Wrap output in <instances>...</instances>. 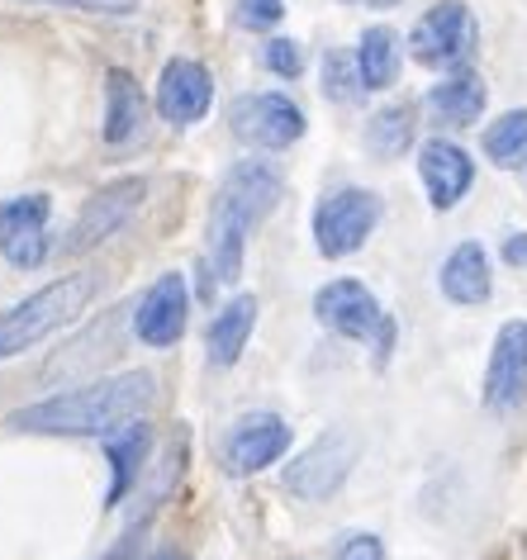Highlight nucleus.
Instances as JSON below:
<instances>
[{
	"label": "nucleus",
	"mask_w": 527,
	"mask_h": 560,
	"mask_svg": "<svg viewBox=\"0 0 527 560\" xmlns=\"http://www.w3.org/2000/svg\"><path fill=\"white\" fill-rule=\"evenodd\" d=\"M314 318L347 342L376 347V361H385L395 347V324H390V314H385V304L376 300V290H366L362 280H352V276L328 280V285L314 290Z\"/></svg>",
	"instance_id": "nucleus-4"
},
{
	"label": "nucleus",
	"mask_w": 527,
	"mask_h": 560,
	"mask_svg": "<svg viewBox=\"0 0 527 560\" xmlns=\"http://www.w3.org/2000/svg\"><path fill=\"white\" fill-rule=\"evenodd\" d=\"M285 452H290V423L271 409H257L233 423L229 442H224V466L233 475H257V470L276 466Z\"/></svg>",
	"instance_id": "nucleus-13"
},
{
	"label": "nucleus",
	"mask_w": 527,
	"mask_h": 560,
	"mask_svg": "<svg viewBox=\"0 0 527 560\" xmlns=\"http://www.w3.org/2000/svg\"><path fill=\"white\" fill-rule=\"evenodd\" d=\"M48 219H52V200L44 190L0 200V257L15 271H38L58 252V243L48 237Z\"/></svg>",
	"instance_id": "nucleus-9"
},
{
	"label": "nucleus",
	"mask_w": 527,
	"mask_h": 560,
	"mask_svg": "<svg viewBox=\"0 0 527 560\" xmlns=\"http://www.w3.org/2000/svg\"><path fill=\"white\" fill-rule=\"evenodd\" d=\"M143 124H148V95L138 86V77L124 72V67H109L105 72V124H101L105 143L109 148L133 143V138L143 133Z\"/></svg>",
	"instance_id": "nucleus-18"
},
{
	"label": "nucleus",
	"mask_w": 527,
	"mask_h": 560,
	"mask_svg": "<svg viewBox=\"0 0 527 560\" xmlns=\"http://www.w3.org/2000/svg\"><path fill=\"white\" fill-rule=\"evenodd\" d=\"M157 399V381L148 371H124V375H101V381L62 389L30 404V409L10 413L15 432H34V438H109L115 428L143 418Z\"/></svg>",
	"instance_id": "nucleus-1"
},
{
	"label": "nucleus",
	"mask_w": 527,
	"mask_h": 560,
	"mask_svg": "<svg viewBox=\"0 0 527 560\" xmlns=\"http://www.w3.org/2000/svg\"><path fill=\"white\" fill-rule=\"evenodd\" d=\"M480 48V24L466 0H437L409 30V58L428 72H461Z\"/></svg>",
	"instance_id": "nucleus-5"
},
{
	"label": "nucleus",
	"mask_w": 527,
	"mask_h": 560,
	"mask_svg": "<svg viewBox=\"0 0 527 560\" xmlns=\"http://www.w3.org/2000/svg\"><path fill=\"white\" fill-rule=\"evenodd\" d=\"M186 314H190V290L181 271H166L143 290V300L133 304V332L148 347H176L186 332Z\"/></svg>",
	"instance_id": "nucleus-11"
},
{
	"label": "nucleus",
	"mask_w": 527,
	"mask_h": 560,
	"mask_svg": "<svg viewBox=\"0 0 527 560\" xmlns=\"http://www.w3.org/2000/svg\"><path fill=\"white\" fill-rule=\"evenodd\" d=\"M437 290L452 304H461V310H476V304H484L494 295L490 252H484L480 243H456L447 252V261H442V271H437Z\"/></svg>",
	"instance_id": "nucleus-16"
},
{
	"label": "nucleus",
	"mask_w": 527,
	"mask_h": 560,
	"mask_svg": "<svg viewBox=\"0 0 527 560\" xmlns=\"http://www.w3.org/2000/svg\"><path fill=\"white\" fill-rule=\"evenodd\" d=\"M261 67H267L271 77L281 81H300L304 77V48L295 38H267V48H261Z\"/></svg>",
	"instance_id": "nucleus-26"
},
{
	"label": "nucleus",
	"mask_w": 527,
	"mask_h": 560,
	"mask_svg": "<svg viewBox=\"0 0 527 560\" xmlns=\"http://www.w3.org/2000/svg\"><path fill=\"white\" fill-rule=\"evenodd\" d=\"M105 442V456H109V470H115V485H109V503H119L129 489L138 485V475H143V460H148V446H152V428L143 418H133V423L115 428Z\"/></svg>",
	"instance_id": "nucleus-20"
},
{
	"label": "nucleus",
	"mask_w": 527,
	"mask_h": 560,
	"mask_svg": "<svg viewBox=\"0 0 527 560\" xmlns=\"http://www.w3.org/2000/svg\"><path fill=\"white\" fill-rule=\"evenodd\" d=\"M157 115L166 124H200L214 105V77L210 67L196 58H172L157 77V95H152Z\"/></svg>",
	"instance_id": "nucleus-15"
},
{
	"label": "nucleus",
	"mask_w": 527,
	"mask_h": 560,
	"mask_svg": "<svg viewBox=\"0 0 527 560\" xmlns=\"http://www.w3.org/2000/svg\"><path fill=\"white\" fill-rule=\"evenodd\" d=\"M119 314H124V310H115L109 318H101V324L91 328V338H81V342L67 347V352H62V357L48 366V381H58V375H81V371H95L91 347H101V352L115 357V347H119Z\"/></svg>",
	"instance_id": "nucleus-23"
},
{
	"label": "nucleus",
	"mask_w": 527,
	"mask_h": 560,
	"mask_svg": "<svg viewBox=\"0 0 527 560\" xmlns=\"http://www.w3.org/2000/svg\"><path fill=\"white\" fill-rule=\"evenodd\" d=\"M484 158L494 166H518L527 162V109H508L484 129Z\"/></svg>",
	"instance_id": "nucleus-24"
},
{
	"label": "nucleus",
	"mask_w": 527,
	"mask_h": 560,
	"mask_svg": "<svg viewBox=\"0 0 527 560\" xmlns=\"http://www.w3.org/2000/svg\"><path fill=\"white\" fill-rule=\"evenodd\" d=\"M342 5H356V10H395L405 0H342Z\"/></svg>",
	"instance_id": "nucleus-31"
},
{
	"label": "nucleus",
	"mask_w": 527,
	"mask_h": 560,
	"mask_svg": "<svg viewBox=\"0 0 527 560\" xmlns=\"http://www.w3.org/2000/svg\"><path fill=\"white\" fill-rule=\"evenodd\" d=\"M95 300H101V271L81 266V271L48 280L34 295L0 310V361H15L24 352H34L38 342H48L52 332L81 324V314H86Z\"/></svg>",
	"instance_id": "nucleus-3"
},
{
	"label": "nucleus",
	"mask_w": 527,
	"mask_h": 560,
	"mask_svg": "<svg viewBox=\"0 0 527 560\" xmlns=\"http://www.w3.org/2000/svg\"><path fill=\"white\" fill-rule=\"evenodd\" d=\"M356 466V438L352 432H324L285 466V489L304 503H324L347 485V475Z\"/></svg>",
	"instance_id": "nucleus-10"
},
{
	"label": "nucleus",
	"mask_w": 527,
	"mask_h": 560,
	"mask_svg": "<svg viewBox=\"0 0 527 560\" xmlns=\"http://www.w3.org/2000/svg\"><path fill=\"white\" fill-rule=\"evenodd\" d=\"M253 328H257V300L253 295H233L224 310L210 318V332H204L210 366L214 371L238 366V357L247 352V342H253Z\"/></svg>",
	"instance_id": "nucleus-19"
},
{
	"label": "nucleus",
	"mask_w": 527,
	"mask_h": 560,
	"mask_svg": "<svg viewBox=\"0 0 527 560\" xmlns=\"http://www.w3.org/2000/svg\"><path fill=\"white\" fill-rule=\"evenodd\" d=\"M523 395H527V324L523 318H508L494 332L490 366H484V409L508 413L523 404Z\"/></svg>",
	"instance_id": "nucleus-12"
},
{
	"label": "nucleus",
	"mask_w": 527,
	"mask_h": 560,
	"mask_svg": "<svg viewBox=\"0 0 527 560\" xmlns=\"http://www.w3.org/2000/svg\"><path fill=\"white\" fill-rule=\"evenodd\" d=\"M356 72H362L366 91H390L399 77V34L390 24H371V30L356 38Z\"/></svg>",
	"instance_id": "nucleus-21"
},
{
	"label": "nucleus",
	"mask_w": 527,
	"mask_h": 560,
	"mask_svg": "<svg viewBox=\"0 0 527 560\" xmlns=\"http://www.w3.org/2000/svg\"><path fill=\"white\" fill-rule=\"evenodd\" d=\"M380 195L366 190V186H338L328 190L324 200L314 205V247L318 257L328 261H342L352 252L366 247V237L380 229Z\"/></svg>",
	"instance_id": "nucleus-6"
},
{
	"label": "nucleus",
	"mask_w": 527,
	"mask_h": 560,
	"mask_svg": "<svg viewBox=\"0 0 527 560\" xmlns=\"http://www.w3.org/2000/svg\"><path fill=\"white\" fill-rule=\"evenodd\" d=\"M152 560H181V556H152Z\"/></svg>",
	"instance_id": "nucleus-32"
},
{
	"label": "nucleus",
	"mask_w": 527,
	"mask_h": 560,
	"mask_svg": "<svg viewBox=\"0 0 527 560\" xmlns=\"http://www.w3.org/2000/svg\"><path fill=\"white\" fill-rule=\"evenodd\" d=\"M324 91H328V101H338V105L362 101L366 86H362V72H356V58H347V52H328L324 58Z\"/></svg>",
	"instance_id": "nucleus-25"
},
{
	"label": "nucleus",
	"mask_w": 527,
	"mask_h": 560,
	"mask_svg": "<svg viewBox=\"0 0 527 560\" xmlns=\"http://www.w3.org/2000/svg\"><path fill=\"white\" fill-rule=\"evenodd\" d=\"M338 560H385V541L376 532H347L338 541Z\"/></svg>",
	"instance_id": "nucleus-29"
},
{
	"label": "nucleus",
	"mask_w": 527,
	"mask_h": 560,
	"mask_svg": "<svg viewBox=\"0 0 527 560\" xmlns=\"http://www.w3.org/2000/svg\"><path fill=\"white\" fill-rule=\"evenodd\" d=\"M285 20V0H238V24L253 34H267Z\"/></svg>",
	"instance_id": "nucleus-28"
},
{
	"label": "nucleus",
	"mask_w": 527,
	"mask_h": 560,
	"mask_svg": "<svg viewBox=\"0 0 527 560\" xmlns=\"http://www.w3.org/2000/svg\"><path fill=\"white\" fill-rule=\"evenodd\" d=\"M484 105H490V91H484V81L476 72H466V67L442 77L437 86L423 95V109L442 129H470V124H480Z\"/></svg>",
	"instance_id": "nucleus-17"
},
{
	"label": "nucleus",
	"mask_w": 527,
	"mask_h": 560,
	"mask_svg": "<svg viewBox=\"0 0 527 560\" xmlns=\"http://www.w3.org/2000/svg\"><path fill=\"white\" fill-rule=\"evenodd\" d=\"M419 180H423V195L428 205L437 209V214H447L470 195L476 186V162H470V152L461 143H452V138H428L419 148Z\"/></svg>",
	"instance_id": "nucleus-14"
},
{
	"label": "nucleus",
	"mask_w": 527,
	"mask_h": 560,
	"mask_svg": "<svg viewBox=\"0 0 527 560\" xmlns=\"http://www.w3.org/2000/svg\"><path fill=\"white\" fill-rule=\"evenodd\" d=\"M148 200V180L143 176H119V180H105L101 190H91L86 200H81L72 229L62 233L58 252L62 257H86V252H95L101 243H109L124 223H129L138 209H143Z\"/></svg>",
	"instance_id": "nucleus-7"
},
{
	"label": "nucleus",
	"mask_w": 527,
	"mask_h": 560,
	"mask_svg": "<svg viewBox=\"0 0 527 560\" xmlns=\"http://www.w3.org/2000/svg\"><path fill=\"white\" fill-rule=\"evenodd\" d=\"M504 261L508 266H527V233H513L504 243Z\"/></svg>",
	"instance_id": "nucleus-30"
},
{
	"label": "nucleus",
	"mask_w": 527,
	"mask_h": 560,
	"mask_svg": "<svg viewBox=\"0 0 527 560\" xmlns=\"http://www.w3.org/2000/svg\"><path fill=\"white\" fill-rule=\"evenodd\" d=\"M24 5H52V10H77V15H105V20H129L143 10V0H24Z\"/></svg>",
	"instance_id": "nucleus-27"
},
{
	"label": "nucleus",
	"mask_w": 527,
	"mask_h": 560,
	"mask_svg": "<svg viewBox=\"0 0 527 560\" xmlns=\"http://www.w3.org/2000/svg\"><path fill=\"white\" fill-rule=\"evenodd\" d=\"M229 129L238 143L257 148V152H285L304 138L309 119H304V109L290 101V95L253 91V95H238V101L229 105Z\"/></svg>",
	"instance_id": "nucleus-8"
},
{
	"label": "nucleus",
	"mask_w": 527,
	"mask_h": 560,
	"mask_svg": "<svg viewBox=\"0 0 527 560\" xmlns=\"http://www.w3.org/2000/svg\"><path fill=\"white\" fill-rule=\"evenodd\" d=\"M281 190H285L281 172L261 158L238 162L224 176V186L214 190V205H210V271H214L219 285H233V280L243 276L247 237H253L257 223L281 205Z\"/></svg>",
	"instance_id": "nucleus-2"
},
{
	"label": "nucleus",
	"mask_w": 527,
	"mask_h": 560,
	"mask_svg": "<svg viewBox=\"0 0 527 560\" xmlns=\"http://www.w3.org/2000/svg\"><path fill=\"white\" fill-rule=\"evenodd\" d=\"M362 143H366L371 158H380V162L405 158V152L413 148V105H385V109H376V115L366 119Z\"/></svg>",
	"instance_id": "nucleus-22"
}]
</instances>
